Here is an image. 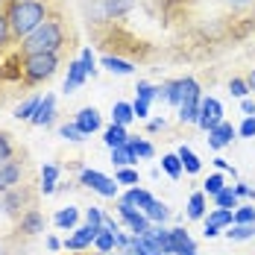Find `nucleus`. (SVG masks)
<instances>
[{"label": "nucleus", "mask_w": 255, "mask_h": 255, "mask_svg": "<svg viewBox=\"0 0 255 255\" xmlns=\"http://www.w3.org/2000/svg\"><path fill=\"white\" fill-rule=\"evenodd\" d=\"M6 21L12 26V35L24 41L29 32H35L38 26L47 21V3L44 0H21V3H9L6 9Z\"/></svg>", "instance_id": "f257e3e1"}, {"label": "nucleus", "mask_w": 255, "mask_h": 255, "mask_svg": "<svg viewBox=\"0 0 255 255\" xmlns=\"http://www.w3.org/2000/svg\"><path fill=\"white\" fill-rule=\"evenodd\" d=\"M65 44V29L59 21L47 18L35 32H29L21 41V53L24 56H35V53H59V47Z\"/></svg>", "instance_id": "f03ea898"}, {"label": "nucleus", "mask_w": 255, "mask_h": 255, "mask_svg": "<svg viewBox=\"0 0 255 255\" xmlns=\"http://www.w3.org/2000/svg\"><path fill=\"white\" fill-rule=\"evenodd\" d=\"M21 68H24L26 82H44V79H50L53 74H56V68H59V56H56V53H35V56H24Z\"/></svg>", "instance_id": "7ed1b4c3"}, {"label": "nucleus", "mask_w": 255, "mask_h": 255, "mask_svg": "<svg viewBox=\"0 0 255 255\" xmlns=\"http://www.w3.org/2000/svg\"><path fill=\"white\" fill-rule=\"evenodd\" d=\"M79 182L91 191H97L100 197H118V179H109L100 170H82L79 173Z\"/></svg>", "instance_id": "20e7f679"}, {"label": "nucleus", "mask_w": 255, "mask_h": 255, "mask_svg": "<svg viewBox=\"0 0 255 255\" xmlns=\"http://www.w3.org/2000/svg\"><path fill=\"white\" fill-rule=\"evenodd\" d=\"M220 124H223V106H220V100H214V97H203L197 127L205 129V132H211V129L220 127Z\"/></svg>", "instance_id": "39448f33"}, {"label": "nucleus", "mask_w": 255, "mask_h": 255, "mask_svg": "<svg viewBox=\"0 0 255 255\" xmlns=\"http://www.w3.org/2000/svg\"><path fill=\"white\" fill-rule=\"evenodd\" d=\"M18 182H21V164H18V161H6V164H0V194L12 191Z\"/></svg>", "instance_id": "423d86ee"}, {"label": "nucleus", "mask_w": 255, "mask_h": 255, "mask_svg": "<svg viewBox=\"0 0 255 255\" xmlns=\"http://www.w3.org/2000/svg\"><path fill=\"white\" fill-rule=\"evenodd\" d=\"M232 138H235V127L223 121L220 127H214L208 132V147H211V150H223L226 144H232Z\"/></svg>", "instance_id": "0eeeda50"}, {"label": "nucleus", "mask_w": 255, "mask_h": 255, "mask_svg": "<svg viewBox=\"0 0 255 255\" xmlns=\"http://www.w3.org/2000/svg\"><path fill=\"white\" fill-rule=\"evenodd\" d=\"M74 124H77V129L82 135H94V132L100 129V112H97V109H82Z\"/></svg>", "instance_id": "6e6552de"}, {"label": "nucleus", "mask_w": 255, "mask_h": 255, "mask_svg": "<svg viewBox=\"0 0 255 255\" xmlns=\"http://www.w3.org/2000/svg\"><path fill=\"white\" fill-rule=\"evenodd\" d=\"M53 115H56V97L47 94V97H41V103H38V109L32 115V124L35 127H47V124H53Z\"/></svg>", "instance_id": "1a4fd4ad"}, {"label": "nucleus", "mask_w": 255, "mask_h": 255, "mask_svg": "<svg viewBox=\"0 0 255 255\" xmlns=\"http://www.w3.org/2000/svg\"><path fill=\"white\" fill-rule=\"evenodd\" d=\"M94 238H97V232L85 223V226H79V229H77L74 238H68V241H65V250H88V247L94 244Z\"/></svg>", "instance_id": "9d476101"}, {"label": "nucleus", "mask_w": 255, "mask_h": 255, "mask_svg": "<svg viewBox=\"0 0 255 255\" xmlns=\"http://www.w3.org/2000/svg\"><path fill=\"white\" fill-rule=\"evenodd\" d=\"M103 141H106V147H109V150H115V147H124V144L129 141L127 127H121V124H112V127L106 129Z\"/></svg>", "instance_id": "9b49d317"}, {"label": "nucleus", "mask_w": 255, "mask_h": 255, "mask_svg": "<svg viewBox=\"0 0 255 255\" xmlns=\"http://www.w3.org/2000/svg\"><path fill=\"white\" fill-rule=\"evenodd\" d=\"M21 232H24V235H38V232H44V217H41L35 208H29L24 217H21Z\"/></svg>", "instance_id": "f8f14e48"}, {"label": "nucleus", "mask_w": 255, "mask_h": 255, "mask_svg": "<svg viewBox=\"0 0 255 255\" xmlns=\"http://www.w3.org/2000/svg\"><path fill=\"white\" fill-rule=\"evenodd\" d=\"M88 79V74H85V68H82V62H71L68 65V79H65V91H74V88H79L82 82Z\"/></svg>", "instance_id": "ddd939ff"}, {"label": "nucleus", "mask_w": 255, "mask_h": 255, "mask_svg": "<svg viewBox=\"0 0 255 255\" xmlns=\"http://www.w3.org/2000/svg\"><path fill=\"white\" fill-rule=\"evenodd\" d=\"M179 161H182V170L185 173H200V167H203V161L194 155V150L191 147H179Z\"/></svg>", "instance_id": "4468645a"}, {"label": "nucleus", "mask_w": 255, "mask_h": 255, "mask_svg": "<svg viewBox=\"0 0 255 255\" xmlns=\"http://www.w3.org/2000/svg\"><path fill=\"white\" fill-rule=\"evenodd\" d=\"M205 223H208V226H217V229H226V226L235 223V211H229V208H214Z\"/></svg>", "instance_id": "2eb2a0df"}, {"label": "nucleus", "mask_w": 255, "mask_h": 255, "mask_svg": "<svg viewBox=\"0 0 255 255\" xmlns=\"http://www.w3.org/2000/svg\"><path fill=\"white\" fill-rule=\"evenodd\" d=\"M124 200H129L135 208H141V211H144L147 205L153 203V194H150V191H144V188H129L127 194H124Z\"/></svg>", "instance_id": "dca6fc26"}, {"label": "nucleus", "mask_w": 255, "mask_h": 255, "mask_svg": "<svg viewBox=\"0 0 255 255\" xmlns=\"http://www.w3.org/2000/svg\"><path fill=\"white\" fill-rule=\"evenodd\" d=\"M103 68H109L112 74H121V77H129V74L135 71L132 62H127V59H115V56H106V59H103Z\"/></svg>", "instance_id": "f3484780"}, {"label": "nucleus", "mask_w": 255, "mask_h": 255, "mask_svg": "<svg viewBox=\"0 0 255 255\" xmlns=\"http://www.w3.org/2000/svg\"><path fill=\"white\" fill-rule=\"evenodd\" d=\"M144 214H147L150 223H164V220L170 217V208H167L164 203H158V200H153V203L144 208Z\"/></svg>", "instance_id": "a211bd4d"}, {"label": "nucleus", "mask_w": 255, "mask_h": 255, "mask_svg": "<svg viewBox=\"0 0 255 255\" xmlns=\"http://www.w3.org/2000/svg\"><path fill=\"white\" fill-rule=\"evenodd\" d=\"M203 100V94H200V85H197V79L185 77L182 79V103H200ZM179 103V106H182Z\"/></svg>", "instance_id": "6ab92c4d"}, {"label": "nucleus", "mask_w": 255, "mask_h": 255, "mask_svg": "<svg viewBox=\"0 0 255 255\" xmlns=\"http://www.w3.org/2000/svg\"><path fill=\"white\" fill-rule=\"evenodd\" d=\"M129 9H132V0H106L103 3V15H109V18H121Z\"/></svg>", "instance_id": "aec40b11"}, {"label": "nucleus", "mask_w": 255, "mask_h": 255, "mask_svg": "<svg viewBox=\"0 0 255 255\" xmlns=\"http://www.w3.org/2000/svg\"><path fill=\"white\" fill-rule=\"evenodd\" d=\"M226 238L229 241H250V238H255V223H232L229 232H226Z\"/></svg>", "instance_id": "412c9836"}, {"label": "nucleus", "mask_w": 255, "mask_h": 255, "mask_svg": "<svg viewBox=\"0 0 255 255\" xmlns=\"http://www.w3.org/2000/svg\"><path fill=\"white\" fill-rule=\"evenodd\" d=\"M188 217L191 220H200V217H205V194H191V200H188Z\"/></svg>", "instance_id": "4be33fe9"}, {"label": "nucleus", "mask_w": 255, "mask_h": 255, "mask_svg": "<svg viewBox=\"0 0 255 255\" xmlns=\"http://www.w3.org/2000/svg\"><path fill=\"white\" fill-rule=\"evenodd\" d=\"M112 161H115L118 167H129V164H135V161H138V155L124 144V147H115V150H112Z\"/></svg>", "instance_id": "5701e85b"}, {"label": "nucleus", "mask_w": 255, "mask_h": 255, "mask_svg": "<svg viewBox=\"0 0 255 255\" xmlns=\"http://www.w3.org/2000/svg\"><path fill=\"white\" fill-rule=\"evenodd\" d=\"M53 220H56V226H62V229H74V226H77V220H79V211L68 205V208H62Z\"/></svg>", "instance_id": "b1692460"}, {"label": "nucleus", "mask_w": 255, "mask_h": 255, "mask_svg": "<svg viewBox=\"0 0 255 255\" xmlns=\"http://www.w3.org/2000/svg\"><path fill=\"white\" fill-rule=\"evenodd\" d=\"M94 247H97V253H112L115 247H118V235L109 229H103L97 238H94Z\"/></svg>", "instance_id": "393cba45"}, {"label": "nucleus", "mask_w": 255, "mask_h": 255, "mask_svg": "<svg viewBox=\"0 0 255 255\" xmlns=\"http://www.w3.org/2000/svg\"><path fill=\"white\" fill-rule=\"evenodd\" d=\"M112 118H115V124L127 127L129 121L135 118V109H132V103H115V112H112Z\"/></svg>", "instance_id": "a878e982"}, {"label": "nucleus", "mask_w": 255, "mask_h": 255, "mask_svg": "<svg viewBox=\"0 0 255 255\" xmlns=\"http://www.w3.org/2000/svg\"><path fill=\"white\" fill-rule=\"evenodd\" d=\"M161 170H164L170 179L182 176V161H179V155L176 153H167V155H164V158H161Z\"/></svg>", "instance_id": "bb28decb"}, {"label": "nucleus", "mask_w": 255, "mask_h": 255, "mask_svg": "<svg viewBox=\"0 0 255 255\" xmlns=\"http://www.w3.org/2000/svg\"><path fill=\"white\" fill-rule=\"evenodd\" d=\"M238 194H235V188H223L217 197H214V203H217V208H229V211H235L238 208Z\"/></svg>", "instance_id": "cd10ccee"}, {"label": "nucleus", "mask_w": 255, "mask_h": 255, "mask_svg": "<svg viewBox=\"0 0 255 255\" xmlns=\"http://www.w3.org/2000/svg\"><path fill=\"white\" fill-rule=\"evenodd\" d=\"M56 179H59V170L53 164H44L41 167V191L44 194H53L56 191Z\"/></svg>", "instance_id": "c85d7f7f"}, {"label": "nucleus", "mask_w": 255, "mask_h": 255, "mask_svg": "<svg viewBox=\"0 0 255 255\" xmlns=\"http://www.w3.org/2000/svg\"><path fill=\"white\" fill-rule=\"evenodd\" d=\"M200 103H182V106H179V121H182V124H197V118H200Z\"/></svg>", "instance_id": "c756f323"}, {"label": "nucleus", "mask_w": 255, "mask_h": 255, "mask_svg": "<svg viewBox=\"0 0 255 255\" xmlns=\"http://www.w3.org/2000/svg\"><path fill=\"white\" fill-rule=\"evenodd\" d=\"M24 203V191H6V197H3V203L0 208L6 211V214H15L18 211V205Z\"/></svg>", "instance_id": "7c9ffc66"}, {"label": "nucleus", "mask_w": 255, "mask_h": 255, "mask_svg": "<svg viewBox=\"0 0 255 255\" xmlns=\"http://www.w3.org/2000/svg\"><path fill=\"white\" fill-rule=\"evenodd\" d=\"M127 147H129L135 155H141V158H153V153H155L153 144H147V141H141V138H129Z\"/></svg>", "instance_id": "2f4dec72"}, {"label": "nucleus", "mask_w": 255, "mask_h": 255, "mask_svg": "<svg viewBox=\"0 0 255 255\" xmlns=\"http://www.w3.org/2000/svg\"><path fill=\"white\" fill-rule=\"evenodd\" d=\"M38 103H41V97H32V100H26L24 106H18V109H15V118H18V121H32V115H35Z\"/></svg>", "instance_id": "473e14b6"}, {"label": "nucleus", "mask_w": 255, "mask_h": 255, "mask_svg": "<svg viewBox=\"0 0 255 255\" xmlns=\"http://www.w3.org/2000/svg\"><path fill=\"white\" fill-rule=\"evenodd\" d=\"M103 217H106V214H103V211L97 208V205H91V208L85 211V220H88V226H91V229L97 232V235H100V232L106 229V226H103Z\"/></svg>", "instance_id": "72a5a7b5"}, {"label": "nucleus", "mask_w": 255, "mask_h": 255, "mask_svg": "<svg viewBox=\"0 0 255 255\" xmlns=\"http://www.w3.org/2000/svg\"><path fill=\"white\" fill-rule=\"evenodd\" d=\"M235 223H255V205H238L235 208Z\"/></svg>", "instance_id": "f704fd0d"}, {"label": "nucleus", "mask_w": 255, "mask_h": 255, "mask_svg": "<svg viewBox=\"0 0 255 255\" xmlns=\"http://www.w3.org/2000/svg\"><path fill=\"white\" fill-rule=\"evenodd\" d=\"M229 91H232V97H241V100H247V94H250V82L247 79H232L229 82Z\"/></svg>", "instance_id": "c9c22d12"}, {"label": "nucleus", "mask_w": 255, "mask_h": 255, "mask_svg": "<svg viewBox=\"0 0 255 255\" xmlns=\"http://www.w3.org/2000/svg\"><path fill=\"white\" fill-rule=\"evenodd\" d=\"M138 100H144V103H150V100H155L158 97V88L155 85H150V82H138Z\"/></svg>", "instance_id": "e433bc0d"}, {"label": "nucleus", "mask_w": 255, "mask_h": 255, "mask_svg": "<svg viewBox=\"0 0 255 255\" xmlns=\"http://www.w3.org/2000/svg\"><path fill=\"white\" fill-rule=\"evenodd\" d=\"M12 38H15V35H12V26L6 21V12H0V50H3Z\"/></svg>", "instance_id": "4c0bfd02"}, {"label": "nucleus", "mask_w": 255, "mask_h": 255, "mask_svg": "<svg viewBox=\"0 0 255 255\" xmlns=\"http://www.w3.org/2000/svg\"><path fill=\"white\" fill-rule=\"evenodd\" d=\"M223 188H226V185H223V176H220V173H214V176H208V179H205V194L217 197V194H220Z\"/></svg>", "instance_id": "58836bf2"}, {"label": "nucleus", "mask_w": 255, "mask_h": 255, "mask_svg": "<svg viewBox=\"0 0 255 255\" xmlns=\"http://www.w3.org/2000/svg\"><path fill=\"white\" fill-rule=\"evenodd\" d=\"M115 179H118V185H138V170H132V167H121Z\"/></svg>", "instance_id": "ea45409f"}, {"label": "nucleus", "mask_w": 255, "mask_h": 255, "mask_svg": "<svg viewBox=\"0 0 255 255\" xmlns=\"http://www.w3.org/2000/svg\"><path fill=\"white\" fill-rule=\"evenodd\" d=\"M6 161H12V141L6 132H0V164H6Z\"/></svg>", "instance_id": "a19ab883"}, {"label": "nucleus", "mask_w": 255, "mask_h": 255, "mask_svg": "<svg viewBox=\"0 0 255 255\" xmlns=\"http://www.w3.org/2000/svg\"><path fill=\"white\" fill-rule=\"evenodd\" d=\"M59 132H62V138H68V141H82V138H85V135L77 129V124H65Z\"/></svg>", "instance_id": "79ce46f5"}, {"label": "nucleus", "mask_w": 255, "mask_h": 255, "mask_svg": "<svg viewBox=\"0 0 255 255\" xmlns=\"http://www.w3.org/2000/svg\"><path fill=\"white\" fill-rule=\"evenodd\" d=\"M79 62H82V68H85V74H88V77H94V74H97V68H94V56H91V50H82V56H79Z\"/></svg>", "instance_id": "37998d69"}, {"label": "nucleus", "mask_w": 255, "mask_h": 255, "mask_svg": "<svg viewBox=\"0 0 255 255\" xmlns=\"http://www.w3.org/2000/svg\"><path fill=\"white\" fill-rule=\"evenodd\" d=\"M238 132H241L244 138H255V115H250V118L241 124V129H238Z\"/></svg>", "instance_id": "c03bdc74"}, {"label": "nucleus", "mask_w": 255, "mask_h": 255, "mask_svg": "<svg viewBox=\"0 0 255 255\" xmlns=\"http://www.w3.org/2000/svg\"><path fill=\"white\" fill-rule=\"evenodd\" d=\"M132 109H135V118H147V112H150V103L135 100V103H132Z\"/></svg>", "instance_id": "a18cd8bd"}, {"label": "nucleus", "mask_w": 255, "mask_h": 255, "mask_svg": "<svg viewBox=\"0 0 255 255\" xmlns=\"http://www.w3.org/2000/svg\"><path fill=\"white\" fill-rule=\"evenodd\" d=\"M235 194H238V197H253V200H255V191L250 188V185H244V182H238V185H235Z\"/></svg>", "instance_id": "49530a36"}, {"label": "nucleus", "mask_w": 255, "mask_h": 255, "mask_svg": "<svg viewBox=\"0 0 255 255\" xmlns=\"http://www.w3.org/2000/svg\"><path fill=\"white\" fill-rule=\"evenodd\" d=\"M214 164H217L220 170H229L232 176H235V167H229V161H226V158H214Z\"/></svg>", "instance_id": "de8ad7c7"}, {"label": "nucleus", "mask_w": 255, "mask_h": 255, "mask_svg": "<svg viewBox=\"0 0 255 255\" xmlns=\"http://www.w3.org/2000/svg\"><path fill=\"white\" fill-rule=\"evenodd\" d=\"M241 109L247 112V118H250V115H255V103L253 100H244V103H241Z\"/></svg>", "instance_id": "09e8293b"}, {"label": "nucleus", "mask_w": 255, "mask_h": 255, "mask_svg": "<svg viewBox=\"0 0 255 255\" xmlns=\"http://www.w3.org/2000/svg\"><path fill=\"white\" fill-rule=\"evenodd\" d=\"M217 235H220L217 226H208V223H205V238H217Z\"/></svg>", "instance_id": "8fccbe9b"}, {"label": "nucleus", "mask_w": 255, "mask_h": 255, "mask_svg": "<svg viewBox=\"0 0 255 255\" xmlns=\"http://www.w3.org/2000/svg\"><path fill=\"white\" fill-rule=\"evenodd\" d=\"M59 247H62V244H59V241H56V238H47V250H53V253H56V250H59Z\"/></svg>", "instance_id": "3c124183"}, {"label": "nucleus", "mask_w": 255, "mask_h": 255, "mask_svg": "<svg viewBox=\"0 0 255 255\" xmlns=\"http://www.w3.org/2000/svg\"><path fill=\"white\" fill-rule=\"evenodd\" d=\"M150 129H153V132L155 129H164V121H150Z\"/></svg>", "instance_id": "603ef678"}, {"label": "nucleus", "mask_w": 255, "mask_h": 255, "mask_svg": "<svg viewBox=\"0 0 255 255\" xmlns=\"http://www.w3.org/2000/svg\"><path fill=\"white\" fill-rule=\"evenodd\" d=\"M226 3H232V6H247L250 0H226Z\"/></svg>", "instance_id": "864d4df0"}, {"label": "nucleus", "mask_w": 255, "mask_h": 255, "mask_svg": "<svg viewBox=\"0 0 255 255\" xmlns=\"http://www.w3.org/2000/svg\"><path fill=\"white\" fill-rule=\"evenodd\" d=\"M247 82H250V88H255V68H253V74H250V79H247Z\"/></svg>", "instance_id": "5fc2aeb1"}, {"label": "nucleus", "mask_w": 255, "mask_h": 255, "mask_svg": "<svg viewBox=\"0 0 255 255\" xmlns=\"http://www.w3.org/2000/svg\"><path fill=\"white\" fill-rule=\"evenodd\" d=\"M0 255H6V250H3V244H0Z\"/></svg>", "instance_id": "6e6d98bb"}, {"label": "nucleus", "mask_w": 255, "mask_h": 255, "mask_svg": "<svg viewBox=\"0 0 255 255\" xmlns=\"http://www.w3.org/2000/svg\"><path fill=\"white\" fill-rule=\"evenodd\" d=\"M6 3H21V0H6Z\"/></svg>", "instance_id": "4d7b16f0"}, {"label": "nucleus", "mask_w": 255, "mask_h": 255, "mask_svg": "<svg viewBox=\"0 0 255 255\" xmlns=\"http://www.w3.org/2000/svg\"><path fill=\"white\" fill-rule=\"evenodd\" d=\"M97 255H112V253H97Z\"/></svg>", "instance_id": "13d9d810"}, {"label": "nucleus", "mask_w": 255, "mask_h": 255, "mask_svg": "<svg viewBox=\"0 0 255 255\" xmlns=\"http://www.w3.org/2000/svg\"><path fill=\"white\" fill-rule=\"evenodd\" d=\"M3 3H6V0H0V9H3Z\"/></svg>", "instance_id": "bf43d9fd"}, {"label": "nucleus", "mask_w": 255, "mask_h": 255, "mask_svg": "<svg viewBox=\"0 0 255 255\" xmlns=\"http://www.w3.org/2000/svg\"><path fill=\"white\" fill-rule=\"evenodd\" d=\"M185 255H197V253H185Z\"/></svg>", "instance_id": "052dcab7"}]
</instances>
